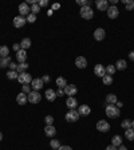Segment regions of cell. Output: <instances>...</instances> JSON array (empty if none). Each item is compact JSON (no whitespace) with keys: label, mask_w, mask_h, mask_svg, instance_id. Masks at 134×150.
<instances>
[{"label":"cell","mask_w":134,"mask_h":150,"mask_svg":"<svg viewBox=\"0 0 134 150\" xmlns=\"http://www.w3.org/2000/svg\"><path fill=\"white\" fill-rule=\"evenodd\" d=\"M8 54H10V48L7 46H1L0 47V58H7Z\"/></svg>","instance_id":"f1b7e54d"},{"label":"cell","mask_w":134,"mask_h":150,"mask_svg":"<svg viewBox=\"0 0 134 150\" xmlns=\"http://www.w3.org/2000/svg\"><path fill=\"white\" fill-rule=\"evenodd\" d=\"M106 102H107L109 105H115V103L118 102V99H117V96H115L114 94H109V95L106 96Z\"/></svg>","instance_id":"484cf974"},{"label":"cell","mask_w":134,"mask_h":150,"mask_svg":"<svg viewBox=\"0 0 134 150\" xmlns=\"http://www.w3.org/2000/svg\"><path fill=\"white\" fill-rule=\"evenodd\" d=\"M66 106L70 110H74L75 107H78V101L75 99V96H68L66 101Z\"/></svg>","instance_id":"9a60e30c"},{"label":"cell","mask_w":134,"mask_h":150,"mask_svg":"<svg viewBox=\"0 0 134 150\" xmlns=\"http://www.w3.org/2000/svg\"><path fill=\"white\" fill-rule=\"evenodd\" d=\"M18 77H19V74L16 73V71H8V73H7V78H8V79H18Z\"/></svg>","instance_id":"836d02e7"},{"label":"cell","mask_w":134,"mask_h":150,"mask_svg":"<svg viewBox=\"0 0 134 150\" xmlns=\"http://www.w3.org/2000/svg\"><path fill=\"white\" fill-rule=\"evenodd\" d=\"M58 150H73V149H71L70 146H62V145H61V147H59Z\"/></svg>","instance_id":"7dc6e473"},{"label":"cell","mask_w":134,"mask_h":150,"mask_svg":"<svg viewBox=\"0 0 134 150\" xmlns=\"http://www.w3.org/2000/svg\"><path fill=\"white\" fill-rule=\"evenodd\" d=\"M115 106H117L118 109H119V107H122V102H117V103H115Z\"/></svg>","instance_id":"f5cc1de1"},{"label":"cell","mask_w":134,"mask_h":150,"mask_svg":"<svg viewBox=\"0 0 134 150\" xmlns=\"http://www.w3.org/2000/svg\"><path fill=\"white\" fill-rule=\"evenodd\" d=\"M56 86H58V89H64L67 86V80L63 77L56 78Z\"/></svg>","instance_id":"d4e9b609"},{"label":"cell","mask_w":134,"mask_h":150,"mask_svg":"<svg viewBox=\"0 0 134 150\" xmlns=\"http://www.w3.org/2000/svg\"><path fill=\"white\" fill-rule=\"evenodd\" d=\"M40 12V7L38 6V3L34 4V6L31 7V13H34V15H36V13Z\"/></svg>","instance_id":"74e56055"},{"label":"cell","mask_w":134,"mask_h":150,"mask_svg":"<svg viewBox=\"0 0 134 150\" xmlns=\"http://www.w3.org/2000/svg\"><path fill=\"white\" fill-rule=\"evenodd\" d=\"M16 61L19 62V63H26V61H27L26 50H19V51L16 52Z\"/></svg>","instance_id":"5bb4252c"},{"label":"cell","mask_w":134,"mask_h":150,"mask_svg":"<svg viewBox=\"0 0 134 150\" xmlns=\"http://www.w3.org/2000/svg\"><path fill=\"white\" fill-rule=\"evenodd\" d=\"M107 16H109V19H117L119 15V10L117 8V6H110L107 8Z\"/></svg>","instance_id":"9c48e42d"},{"label":"cell","mask_w":134,"mask_h":150,"mask_svg":"<svg viewBox=\"0 0 134 150\" xmlns=\"http://www.w3.org/2000/svg\"><path fill=\"white\" fill-rule=\"evenodd\" d=\"M79 113H78V110H68L66 114V121L67 122H77L78 119H79Z\"/></svg>","instance_id":"277c9868"},{"label":"cell","mask_w":134,"mask_h":150,"mask_svg":"<svg viewBox=\"0 0 134 150\" xmlns=\"http://www.w3.org/2000/svg\"><path fill=\"white\" fill-rule=\"evenodd\" d=\"M79 13H80V16H82L83 19H86V20L93 19V16H94V11L91 10L90 7H80Z\"/></svg>","instance_id":"7a4b0ae2"},{"label":"cell","mask_w":134,"mask_h":150,"mask_svg":"<svg viewBox=\"0 0 134 150\" xmlns=\"http://www.w3.org/2000/svg\"><path fill=\"white\" fill-rule=\"evenodd\" d=\"M115 71H117V68H115L114 64H109L107 67H106V74H107V75H113Z\"/></svg>","instance_id":"d6a6232c"},{"label":"cell","mask_w":134,"mask_h":150,"mask_svg":"<svg viewBox=\"0 0 134 150\" xmlns=\"http://www.w3.org/2000/svg\"><path fill=\"white\" fill-rule=\"evenodd\" d=\"M117 150H128V147L125 146V145H121V146L117 147Z\"/></svg>","instance_id":"f907efd6"},{"label":"cell","mask_w":134,"mask_h":150,"mask_svg":"<svg viewBox=\"0 0 134 150\" xmlns=\"http://www.w3.org/2000/svg\"><path fill=\"white\" fill-rule=\"evenodd\" d=\"M31 89L34 90V91H39V90L43 89V86H44V82L40 79V78H35V79H32L31 82Z\"/></svg>","instance_id":"52a82bcc"},{"label":"cell","mask_w":134,"mask_h":150,"mask_svg":"<svg viewBox=\"0 0 134 150\" xmlns=\"http://www.w3.org/2000/svg\"><path fill=\"white\" fill-rule=\"evenodd\" d=\"M95 6H97V8H98L99 11H107L109 1H107V0H97Z\"/></svg>","instance_id":"ac0fdd59"},{"label":"cell","mask_w":134,"mask_h":150,"mask_svg":"<svg viewBox=\"0 0 134 150\" xmlns=\"http://www.w3.org/2000/svg\"><path fill=\"white\" fill-rule=\"evenodd\" d=\"M59 7H61V6H59V4H58V3H55L54 6H52V11H54V10H58Z\"/></svg>","instance_id":"816d5d0a"},{"label":"cell","mask_w":134,"mask_h":150,"mask_svg":"<svg viewBox=\"0 0 134 150\" xmlns=\"http://www.w3.org/2000/svg\"><path fill=\"white\" fill-rule=\"evenodd\" d=\"M3 139V134H1V131H0V141Z\"/></svg>","instance_id":"11a10c76"},{"label":"cell","mask_w":134,"mask_h":150,"mask_svg":"<svg viewBox=\"0 0 134 150\" xmlns=\"http://www.w3.org/2000/svg\"><path fill=\"white\" fill-rule=\"evenodd\" d=\"M121 126H122V129H130L131 127V121L130 119H125V121H122V123H121Z\"/></svg>","instance_id":"d590c367"},{"label":"cell","mask_w":134,"mask_h":150,"mask_svg":"<svg viewBox=\"0 0 134 150\" xmlns=\"http://www.w3.org/2000/svg\"><path fill=\"white\" fill-rule=\"evenodd\" d=\"M126 67H128V63H126V61H123V59H119V61H117V63H115V68L119 71L126 70Z\"/></svg>","instance_id":"603a6c76"},{"label":"cell","mask_w":134,"mask_h":150,"mask_svg":"<svg viewBox=\"0 0 134 150\" xmlns=\"http://www.w3.org/2000/svg\"><path fill=\"white\" fill-rule=\"evenodd\" d=\"M47 4H48L47 0H39V1H38V6L39 7H46Z\"/></svg>","instance_id":"60d3db41"},{"label":"cell","mask_w":134,"mask_h":150,"mask_svg":"<svg viewBox=\"0 0 134 150\" xmlns=\"http://www.w3.org/2000/svg\"><path fill=\"white\" fill-rule=\"evenodd\" d=\"M111 145H113V146H115V147L121 146V145H122L121 137H119V135H114V137L111 138Z\"/></svg>","instance_id":"4316f807"},{"label":"cell","mask_w":134,"mask_h":150,"mask_svg":"<svg viewBox=\"0 0 134 150\" xmlns=\"http://www.w3.org/2000/svg\"><path fill=\"white\" fill-rule=\"evenodd\" d=\"M78 113H79V115H82V117H86V115H89L90 113H91V109H90L87 105H80L79 107H78Z\"/></svg>","instance_id":"44dd1931"},{"label":"cell","mask_w":134,"mask_h":150,"mask_svg":"<svg viewBox=\"0 0 134 150\" xmlns=\"http://www.w3.org/2000/svg\"><path fill=\"white\" fill-rule=\"evenodd\" d=\"M11 58L7 56V58H0V68H6V67H10L11 64Z\"/></svg>","instance_id":"7402d4cb"},{"label":"cell","mask_w":134,"mask_h":150,"mask_svg":"<svg viewBox=\"0 0 134 150\" xmlns=\"http://www.w3.org/2000/svg\"><path fill=\"white\" fill-rule=\"evenodd\" d=\"M63 90L67 96H74V95H77V93H78V89L75 85H67Z\"/></svg>","instance_id":"30bf717a"},{"label":"cell","mask_w":134,"mask_h":150,"mask_svg":"<svg viewBox=\"0 0 134 150\" xmlns=\"http://www.w3.org/2000/svg\"><path fill=\"white\" fill-rule=\"evenodd\" d=\"M27 99H28L30 103L35 105V103H39L42 101V95H40V93H39V91H34V90H32L31 93L27 95Z\"/></svg>","instance_id":"3957f363"},{"label":"cell","mask_w":134,"mask_h":150,"mask_svg":"<svg viewBox=\"0 0 134 150\" xmlns=\"http://www.w3.org/2000/svg\"><path fill=\"white\" fill-rule=\"evenodd\" d=\"M31 91H32L31 86H28V85H23V86H22V93H24V94H27V95H28Z\"/></svg>","instance_id":"8d00e7d4"},{"label":"cell","mask_w":134,"mask_h":150,"mask_svg":"<svg viewBox=\"0 0 134 150\" xmlns=\"http://www.w3.org/2000/svg\"><path fill=\"white\" fill-rule=\"evenodd\" d=\"M44 134L47 135L48 138H54L55 134H56V129H55L52 125H46V127H44Z\"/></svg>","instance_id":"4fadbf2b"},{"label":"cell","mask_w":134,"mask_h":150,"mask_svg":"<svg viewBox=\"0 0 134 150\" xmlns=\"http://www.w3.org/2000/svg\"><path fill=\"white\" fill-rule=\"evenodd\" d=\"M18 80H19V82L22 83V85H31V82H32V77L26 71V73L19 74V77H18Z\"/></svg>","instance_id":"8992f818"},{"label":"cell","mask_w":134,"mask_h":150,"mask_svg":"<svg viewBox=\"0 0 134 150\" xmlns=\"http://www.w3.org/2000/svg\"><path fill=\"white\" fill-rule=\"evenodd\" d=\"M19 13H20V16H24V18H27V16L31 13V8L28 7V4H27V3L19 4Z\"/></svg>","instance_id":"8fae6325"},{"label":"cell","mask_w":134,"mask_h":150,"mask_svg":"<svg viewBox=\"0 0 134 150\" xmlns=\"http://www.w3.org/2000/svg\"><path fill=\"white\" fill-rule=\"evenodd\" d=\"M31 47V39L30 38H24L22 39V42H20V48L22 50H27V48Z\"/></svg>","instance_id":"cb8c5ba5"},{"label":"cell","mask_w":134,"mask_h":150,"mask_svg":"<svg viewBox=\"0 0 134 150\" xmlns=\"http://www.w3.org/2000/svg\"><path fill=\"white\" fill-rule=\"evenodd\" d=\"M27 23V19L24 18V16H15L13 18V27L15 28H22V27H24V24Z\"/></svg>","instance_id":"ba28073f"},{"label":"cell","mask_w":134,"mask_h":150,"mask_svg":"<svg viewBox=\"0 0 134 150\" xmlns=\"http://www.w3.org/2000/svg\"><path fill=\"white\" fill-rule=\"evenodd\" d=\"M94 74H95L97 77L103 78L106 75V67L103 64H95V67H94Z\"/></svg>","instance_id":"7c38bea8"},{"label":"cell","mask_w":134,"mask_h":150,"mask_svg":"<svg viewBox=\"0 0 134 150\" xmlns=\"http://www.w3.org/2000/svg\"><path fill=\"white\" fill-rule=\"evenodd\" d=\"M12 48H13V51H16V52L19 51V50H22V48H20V44H18V43H15Z\"/></svg>","instance_id":"f6af8a7d"},{"label":"cell","mask_w":134,"mask_h":150,"mask_svg":"<svg viewBox=\"0 0 134 150\" xmlns=\"http://www.w3.org/2000/svg\"><path fill=\"white\" fill-rule=\"evenodd\" d=\"M125 137H126V139L129 141H133L134 139V129H126L125 130Z\"/></svg>","instance_id":"83f0119b"},{"label":"cell","mask_w":134,"mask_h":150,"mask_svg":"<svg viewBox=\"0 0 134 150\" xmlns=\"http://www.w3.org/2000/svg\"><path fill=\"white\" fill-rule=\"evenodd\" d=\"M56 93V96H63L64 95V90L63 89H58V91H55Z\"/></svg>","instance_id":"7bdbcfd3"},{"label":"cell","mask_w":134,"mask_h":150,"mask_svg":"<svg viewBox=\"0 0 134 150\" xmlns=\"http://www.w3.org/2000/svg\"><path fill=\"white\" fill-rule=\"evenodd\" d=\"M44 96L48 102H54L55 99H56V93H55V90H52V89H47Z\"/></svg>","instance_id":"d6986e66"},{"label":"cell","mask_w":134,"mask_h":150,"mask_svg":"<svg viewBox=\"0 0 134 150\" xmlns=\"http://www.w3.org/2000/svg\"><path fill=\"white\" fill-rule=\"evenodd\" d=\"M105 36H106V32L103 28H97L95 31H94V39H95V40L101 42L105 39Z\"/></svg>","instance_id":"2e32d148"},{"label":"cell","mask_w":134,"mask_h":150,"mask_svg":"<svg viewBox=\"0 0 134 150\" xmlns=\"http://www.w3.org/2000/svg\"><path fill=\"white\" fill-rule=\"evenodd\" d=\"M16 102H18V105L24 106L27 102H28V99H27V94H24V93L18 94V95H16Z\"/></svg>","instance_id":"ffe728a7"},{"label":"cell","mask_w":134,"mask_h":150,"mask_svg":"<svg viewBox=\"0 0 134 150\" xmlns=\"http://www.w3.org/2000/svg\"><path fill=\"white\" fill-rule=\"evenodd\" d=\"M26 19H27V22H28V23H35L36 22V15H34V13H30Z\"/></svg>","instance_id":"ab89813d"},{"label":"cell","mask_w":134,"mask_h":150,"mask_svg":"<svg viewBox=\"0 0 134 150\" xmlns=\"http://www.w3.org/2000/svg\"><path fill=\"white\" fill-rule=\"evenodd\" d=\"M50 147L54 150H58L59 147H61V142H59V139H51L50 141Z\"/></svg>","instance_id":"1f68e13d"},{"label":"cell","mask_w":134,"mask_h":150,"mask_svg":"<svg viewBox=\"0 0 134 150\" xmlns=\"http://www.w3.org/2000/svg\"><path fill=\"white\" fill-rule=\"evenodd\" d=\"M97 130L101 131V133H107L110 130V123L105 119H101V121L97 122Z\"/></svg>","instance_id":"5b68a950"},{"label":"cell","mask_w":134,"mask_h":150,"mask_svg":"<svg viewBox=\"0 0 134 150\" xmlns=\"http://www.w3.org/2000/svg\"><path fill=\"white\" fill-rule=\"evenodd\" d=\"M105 113L109 118H118L119 114H121V110H119L115 105H107L106 106Z\"/></svg>","instance_id":"6da1fadb"},{"label":"cell","mask_w":134,"mask_h":150,"mask_svg":"<svg viewBox=\"0 0 134 150\" xmlns=\"http://www.w3.org/2000/svg\"><path fill=\"white\" fill-rule=\"evenodd\" d=\"M75 66L78 68H86L87 67V61L85 56H78L75 59Z\"/></svg>","instance_id":"e0dca14e"},{"label":"cell","mask_w":134,"mask_h":150,"mask_svg":"<svg viewBox=\"0 0 134 150\" xmlns=\"http://www.w3.org/2000/svg\"><path fill=\"white\" fill-rule=\"evenodd\" d=\"M102 82H103V85H105V86H110V85L113 83V77H111V75H107V74H106L105 77L102 78Z\"/></svg>","instance_id":"4dcf8cb0"},{"label":"cell","mask_w":134,"mask_h":150,"mask_svg":"<svg viewBox=\"0 0 134 150\" xmlns=\"http://www.w3.org/2000/svg\"><path fill=\"white\" fill-rule=\"evenodd\" d=\"M77 4L80 7H90L91 1L90 0H77Z\"/></svg>","instance_id":"e575fe53"},{"label":"cell","mask_w":134,"mask_h":150,"mask_svg":"<svg viewBox=\"0 0 134 150\" xmlns=\"http://www.w3.org/2000/svg\"><path fill=\"white\" fill-rule=\"evenodd\" d=\"M117 3H118V0H111V6H115Z\"/></svg>","instance_id":"db71d44e"},{"label":"cell","mask_w":134,"mask_h":150,"mask_svg":"<svg viewBox=\"0 0 134 150\" xmlns=\"http://www.w3.org/2000/svg\"><path fill=\"white\" fill-rule=\"evenodd\" d=\"M16 68H18V64L13 63V62H11V64H10V70H11V71H16Z\"/></svg>","instance_id":"ee69618b"},{"label":"cell","mask_w":134,"mask_h":150,"mask_svg":"<svg viewBox=\"0 0 134 150\" xmlns=\"http://www.w3.org/2000/svg\"><path fill=\"white\" fill-rule=\"evenodd\" d=\"M42 80H43V82H46V83H48V82H50V77H48V75H44V77L42 78Z\"/></svg>","instance_id":"bcb514c9"},{"label":"cell","mask_w":134,"mask_h":150,"mask_svg":"<svg viewBox=\"0 0 134 150\" xmlns=\"http://www.w3.org/2000/svg\"><path fill=\"white\" fill-rule=\"evenodd\" d=\"M44 122H46V125H52L54 123V117L52 115H46Z\"/></svg>","instance_id":"f35d334b"},{"label":"cell","mask_w":134,"mask_h":150,"mask_svg":"<svg viewBox=\"0 0 134 150\" xmlns=\"http://www.w3.org/2000/svg\"><path fill=\"white\" fill-rule=\"evenodd\" d=\"M131 129H134V121H131Z\"/></svg>","instance_id":"9f6ffc18"},{"label":"cell","mask_w":134,"mask_h":150,"mask_svg":"<svg viewBox=\"0 0 134 150\" xmlns=\"http://www.w3.org/2000/svg\"><path fill=\"white\" fill-rule=\"evenodd\" d=\"M28 68V64L27 63H20L18 64V68H16V73L18 74H22V73H26V70Z\"/></svg>","instance_id":"f546056e"},{"label":"cell","mask_w":134,"mask_h":150,"mask_svg":"<svg viewBox=\"0 0 134 150\" xmlns=\"http://www.w3.org/2000/svg\"><path fill=\"white\" fill-rule=\"evenodd\" d=\"M126 10H128V11H131V10H134V1H133V0H131L130 3H129L128 6H126Z\"/></svg>","instance_id":"b9f144b4"},{"label":"cell","mask_w":134,"mask_h":150,"mask_svg":"<svg viewBox=\"0 0 134 150\" xmlns=\"http://www.w3.org/2000/svg\"><path fill=\"white\" fill-rule=\"evenodd\" d=\"M129 59L134 62V51H130V52H129Z\"/></svg>","instance_id":"c3c4849f"},{"label":"cell","mask_w":134,"mask_h":150,"mask_svg":"<svg viewBox=\"0 0 134 150\" xmlns=\"http://www.w3.org/2000/svg\"><path fill=\"white\" fill-rule=\"evenodd\" d=\"M105 150H117V147L113 146V145H109V146H106Z\"/></svg>","instance_id":"681fc988"}]
</instances>
